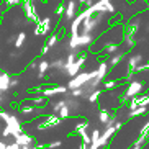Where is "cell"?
<instances>
[{
	"instance_id": "6da1fadb",
	"label": "cell",
	"mask_w": 149,
	"mask_h": 149,
	"mask_svg": "<svg viewBox=\"0 0 149 149\" xmlns=\"http://www.w3.org/2000/svg\"><path fill=\"white\" fill-rule=\"evenodd\" d=\"M97 75V69L93 70H84V72H79V74H75L72 79L69 80V84H67L66 87L67 90H72V88H79V87H84L85 84L88 82V80H92L93 77Z\"/></svg>"
},
{
	"instance_id": "7a4b0ae2",
	"label": "cell",
	"mask_w": 149,
	"mask_h": 149,
	"mask_svg": "<svg viewBox=\"0 0 149 149\" xmlns=\"http://www.w3.org/2000/svg\"><path fill=\"white\" fill-rule=\"evenodd\" d=\"M144 88H146V84L141 82V80H131V82H128V87L125 90V95H123V102H128L131 97H136V95H139V93H143Z\"/></svg>"
},
{
	"instance_id": "3957f363",
	"label": "cell",
	"mask_w": 149,
	"mask_h": 149,
	"mask_svg": "<svg viewBox=\"0 0 149 149\" xmlns=\"http://www.w3.org/2000/svg\"><path fill=\"white\" fill-rule=\"evenodd\" d=\"M87 57H88V53H82V56H77V59H75L64 72H66L69 77H74V75L79 74L80 70H82V67L87 64Z\"/></svg>"
},
{
	"instance_id": "277c9868",
	"label": "cell",
	"mask_w": 149,
	"mask_h": 149,
	"mask_svg": "<svg viewBox=\"0 0 149 149\" xmlns=\"http://www.w3.org/2000/svg\"><path fill=\"white\" fill-rule=\"evenodd\" d=\"M3 121L7 123L5 126L10 128V136H18L20 133L23 131V123H22V120L17 118L15 115H10V113H8V116H7Z\"/></svg>"
},
{
	"instance_id": "5b68a950",
	"label": "cell",
	"mask_w": 149,
	"mask_h": 149,
	"mask_svg": "<svg viewBox=\"0 0 149 149\" xmlns=\"http://www.w3.org/2000/svg\"><path fill=\"white\" fill-rule=\"evenodd\" d=\"M51 30H53V18L51 17H44L43 20L40 18V22L36 23L35 35L36 36H46Z\"/></svg>"
},
{
	"instance_id": "8992f818",
	"label": "cell",
	"mask_w": 149,
	"mask_h": 149,
	"mask_svg": "<svg viewBox=\"0 0 149 149\" xmlns=\"http://www.w3.org/2000/svg\"><path fill=\"white\" fill-rule=\"evenodd\" d=\"M23 8H25V17L33 23L40 22V17H38V10L33 5V2H23Z\"/></svg>"
},
{
	"instance_id": "52a82bcc",
	"label": "cell",
	"mask_w": 149,
	"mask_h": 149,
	"mask_svg": "<svg viewBox=\"0 0 149 149\" xmlns=\"http://www.w3.org/2000/svg\"><path fill=\"white\" fill-rule=\"evenodd\" d=\"M75 13H77V3H75L74 0H69V3H66V8H64L62 17L69 23V22H72V18L75 17Z\"/></svg>"
},
{
	"instance_id": "ba28073f",
	"label": "cell",
	"mask_w": 149,
	"mask_h": 149,
	"mask_svg": "<svg viewBox=\"0 0 149 149\" xmlns=\"http://www.w3.org/2000/svg\"><path fill=\"white\" fill-rule=\"evenodd\" d=\"M67 92L66 85H57V87H46L43 90V97L44 98H51L54 95H62V93Z\"/></svg>"
},
{
	"instance_id": "9c48e42d",
	"label": "cell",
	"mask_w": 149,
	"mask_h": 149,
	"mask_svg": "<svg viewBox=\"0 0 149 149\" xmlns=\"http://www.w3.org/2000/svg\"><path fill=\"white\" fill-rule=\"evenodd\" d=\"M62 120L57 116V115H49V116H44V121L41 123L40 130H46V128H53V126H57V125H61Z\"/></svg>"
},
{
	"instance_id": "30bf717a",
	"label": "cell",
	"mask_w": 149,
	"mask_h": 149,
	"mask_svg": "<svg viewBox=\"0 0 149 149\" xmlns=\"http://www.w3.org/2000/svg\"><path fill=\"white\" fill-rule=\"evenodd\" d=\"M15 143L20 144V146H28V148H30V146L35 143V138H33L31 134H28V133L22 131L18 136H15Z\"/></svg>"
},
{
	"instance_id": "8fae6325",
	"label": "cell",
	"mask_w": 149,
	"mask_h": 149,
	"mask_svg": "<svg viewBox=\"0 0 149 149\" xmlns=\"http://www.w3.org/2000/svg\"><path fill=\"white\" fill-rule=\"evenodd\" d=\"M10 79L12 75L5 70H0V93L2 92H8L10 90Z\"/></svg>"
},
{
	"instance_id": "7c38bea8",
	"label": "cell",
	"mask_w": 149,
	"mask_h": 149,
	"mask_svg": "<svg viewBox=\"0 0 149 149\" xmlns=\"http://www.w3.org/2000/svg\"><path fill=\"white\" fill-rule=\"evenodd\" d=\"M95 41L93 35H87V33H79V48H88L92 46Z\"/></svg>"
},
{
	"instance_id": "4fadbf2b",
	"label": "cell",
	"mask_w": 149,
	"mask_h": 149,
	"mask_svg": "<svg viewBox=\"0 0 149 149\" xmlns=\"http://www.w3.org/2000/svg\"><path fill=\"white\" fill-rule=\"evenodd\" d=\"M125 56H126V53H118V51H116L115 54H111V56H108L110 59H107V64H108V67H110V69H113L115 66H118L120 62L125 59Z\"/></svg>"
},
{
	"instance_id": "5bb4252c",
	"label": "cell",
	"mask_w": 149,
	"mask_h": 149,
	"mask_svg": "<svg viewBox=\"0 0 149 149\" xmlns=\"http://www.w3.org/2000/svg\"><path fill=\"white\" fill-rule=\"evenodd\" d=\"M36 69H38V79L43 80L44 75L48 74V70H49V62L48 61H40L36 64Z\"/></svg>"
},
{
	"instance_id": "9a60e30c",
	"label": "cell",
	"mask_w": 149,
	"mask_h": 149,
	"mask_svg": "<svg viewBox=\"0 0 149 149\" xmlns=\"http://www.w3.org/2000/svg\"><path fill=\"white\" fill-rule=\"evenodd\" d=\"M118 48H120V43H108V44H105V46H103L102 54L108 57V56H111V54L116 53V51H118Z\"/></svg>"
},
{
	"instance_id": "2e32d148",
	"label": "cell",
	"mask_w": 149,
	"mask_h": 149,
	"mask_svg": "<svg viewBox=\"0 0 149 149\" xmlns=\"http://www.w3.org/2000/svg\"><path fill=\"white\" fill-rule=\"evenodd\" d=\"M143 59H144V56H143V54H134V56H131V57H130V61H128L130 69H134L136 66H139Z\"/></svg>"
},
{
	"instance_id": "e0dca14e",
	"label": "cell",
	"mask_w": 149,
	"mask_h": 149,
	"mask_svg": "<svg viewBox=\"0 0 149 149\" xmlns=\"http://www.w3.org/2000/svg\"><path fill=\"white\" fill-rule=\"evenodd\" d=\"M100 97H102V90H100V88H95V90H92V92L87 95V98H88L90 103H95V102L100 100Z\"/></svg>"
},
{
	"instance_id": "ac0fdd59",
	"label": "cell",
	"mask_w": 149,
	"mask_h": 149,
	"mask_svg": "<svg viewBox=\"0 0 149 149\" xmlns=\"http://www.w3.org/2000/svg\"><path fill=\"white\" fill-rule=\"evenodd\" d=\"M57 116H59L62 121H64V120H67V118L70 116V110H69V107H67L66 103H64V105L61 107V110L57 111Z\"/></svg>"
},
{
	"instance_id": "d6986e66",
	"label": "cell",
	"mask_w": 149,
	"mask_h": 149,
	"mask_svg": "<svg viewBox=\"0 0 149 149\" xmlns=\"http://www.w3.org/2000/svg\"><path fill=\"white\" fill-rule=\"evenodd\" d=\"M110 115H111V111H108L107 108H100V113H98V120H100L102 125H107V121H108Z\"/></svg>"
},
{
	"instance_id": "ffe728a7",
	"label": "cell",
	"mask_w": 149,
	"mask_h": 149,
	"mask_svg": "<svg viewBox=\"0 0 149 149\" xmlns=\"http://www.w3.org/2000/svg\"><path fill=\"white\" fill-rule=\"evenodd\" d=\"M102 85H103V88H107V90H115V88L118 87V80H115V79L103 80V82H102Z\"/></svg>"
},
{
	"instance_id": "44dd1931",
	"label": "cell",
	"mask_w": 149,
	"mask_h": 149,
	"mask_svg": "<svg viewBox=\"0 0 149 149\" xmlns=\"http://www.w3.org/2000/svg\"><path fill=\"white\" fill-rule=\"evenodd\" d=\"M25 41H26V33L25 31H20L17 36V40H15V46L17 48H22L23 44H25Z\"/></svg>"
},
{
	"instance_id": "7402d4cb",
	"label": "cell",
	"mask_w": 149,
	"mask_h": 149,
	"mask_svg": "<svg viewBox=\"0 0 149 149\" xmlns=\"http://www.w3.org/2000/svg\"><path fill=\"white\" fill-rule=\"evenodd\" d=\"M75 59H77V53H75V51H72V53H70L69 56H67V59L64 61V69H62V70H66L67 67H69L70 64H72V62L75 61Z\"/></svg>"
},
{
	"instance_id": "603a6c76",
	"label": "cell",
	"mask_w": 149,
	"mask_h": 149,
	"mask_svg": "<svg viewBox=\"0 0 149 149\" xmlns=\"http://www.w3.org/2000/svg\"><path fill=\"white\" fill-rule=\"evenodd\" d=\"M57 43H59V36H57V35H51V36L48 38V41H46V46L51 49L53 46H56Z\"/></svg>"
},
{
	"instance_id": "cb8c5ba5",
	"label": "cell",
	"mask_w": 149,
	"mask_h": 149,
	"mask_svg": "<svg viewBox=\"0 0 149 149\" xmlns=\"http://www.w3.org/2000/svg\"><path fill=\"white\" fill-rule=\"evenodd\" d=\"M31 103L35 107H38V108H41V107H44V103H46V98H44L43 95L41 97H35L33 100H31Z\"/></svg>"
},
{
	"instance_id": "d4e9b609",
	"label": "cell",
	"mask_w": 149,
	"mask_h": 149,
	"mask_svg": "<svg viewBox=\"0 0 149 149\" xmlns=\"http://www.w3.org/2000/svg\"><path fill=\"white\" fill-rule=\"evenodd\" d=\"M123 43L126 44V46H128L130 49H133V48L136 46V44H138V41H136L131 35H128V36H126V40H123Z\"/></svg>"
},
{
	"instance_id": "484cf974",
	"label": "cell",
	"mask_w": 149,
	"mask_h": 149,
	"mask_svg": "<svg viewBox=\"0 0 149 149\" xmlns=\"http://www.w3.org/2000/svg\"><path fill=\"white\" fill-rule=\"evenodd\" d=\"M57 69V70H62L64 69V59H57V61H54V62H51L49 64V69Z\"/></svg>"
},
{
	"instance_id": "4316f807",
	"label": "cell",
	"mask_w": 149,
	"mask_h": 149,
	"mask_svg": "<svg viewBox=\"0 0 149 149\" xmlns=\"http://www.w3.org/2000/svg\"><path fill=\"white\" fill-rule=\"evenodd\" d=\"M100 130H92V134H90V144H95L97 141H98V138H100Z\"/></svg>"
},
{
	"instance_id": "83f0119b",
	"label": "cell",
	"mask_w": 149,
	"mask_h": 149,
	"mask_svg": "<svg viewBox=\"0 0 149 149\" xmlns=\"http://www.w3.org/2000/svg\"><path fill=\"white\" fill-rule=\"evenodd\" d=\"M87 128H88V121L79 123V125H77V126L74 128V133H77V134H79L80 131H87Z\"/></svg>"
},
{
	"instance_id": "f1b7e54d",
	"label": "cell",
	"mask_w": 149,
	"mask_h": 149,
	"mask_svg": "<svg viewBox=\"0 0 149 149\" xmlns=\"http://www.w3.org/2000/svg\"><path fill=\"white\" fill-rule=\"evenodd\" d=\"M70 95L74 97V98H77V97H85V93H84L82 87H79V88H72L70 90Z\"/></svg>"
},
{
	"instance_id": "f546056e",
	"label": "cell",
	"mask_w": 149,
	"mask_h": 149,
	"mask_svg": "<svg viewBox=\"0 0 149 149\" xmlns=\"http://www.w3.org/2000/svg\"><path fill=\"white\" fill-rule=\"evenodd\" d=\"M149 141V134H139V138L136 139V144H139V146H144L146 143Z\"/></svg>"
},
{
	"instance_id": "4dcf8cb0",
	"label": "cell",
	"mask_w": 149,
	"mask_h": 149,
	"mask_svg": "<svg viewBox=\"0 0 149 149\" xmlns=\"http://www.w3.org/2000/svg\"><path fill=\"white\" fill-rule=\"evenodd\" d=\"M64 103H66V100H59V102H56V103H53V107H51V108H53V113L57 115V111L61 110V107L64 105Z\"/></svg>"
},
{
	"instance_id": "1f68e13d",
	"label": "cell",
	"mask_w": 149,
	"mask_h": 149,
	"mask_svg": "<svg viewBox=\"0 0 149 149\" xmlns=\"http://www.w3.org/2000/svg\"><path fill=\"white\" fill-rule=\"evenodd\" d=\"M138 31H139V23H138V22L133 23V25H130V35H131V36H134Z\"/></svg>"
},
{
	"instance_id": "d6a6232c",
	"label": "cell",
	"mask_w": 149,
	"mask_h": 149,
	"mask_svg": "<svg viewBox=\"0 0 149 149\" xmlns=\"http://www.w3.org/2000/svg\"><path fill=\"white\" fill-rule=\"evenodd\" d=\"M79 136L82 138V143H85V144H90V136L87 134V131H80Z\"/></svg>"
},
{
	"instance_id": "836d02e7",
	"label": "cell",
	"mask_w": 149,
	"mask_h": 149,
	"mask_svg": "<svg viewBox=\"0 0 149 149\" xmlns=\"http://www.w3.org/2000/svg\"><path fill=\"white\" fill-rule=\"evenodd\" d=\"M61 141L57 139V141H53V143H49L48 146H46V149H57V148H61Z\"/></svg>"
},
{
	"instance_id": "e575fe53",
	"label": "cell",
	"mask_w": 149,
	"mask_h": 149,
	"mask_svg": "<svg viewBox=\"0 0 149 149\" xmlns=\"http://www.w3.org/2000/svg\"><path fill=\"white\" fill-rule=\"evenodd\" d=\"M64 8H66V3H59V5H57V8H56V15H57V17H62Z\"/></svg>"
},
{
	"instance_id": "d590c367",
	"label": "cell",
	"mask_w": 149,
	"mask_h": 149,
	"mask_svg": "<svg viewBox=\"0 0 149 149\" xmlns=\"http://www.w3.org/2000/svg\"><path fill=\"white\" fill-rule=\"evenodd\" d=\"M3 2L8 5V7H13V5H18L20 2H22V0H3Z\"/></svg>"
},
{
	"instance_id": "8d00e7d4",
	"label": "cell",
	"mask_w": 149,
	"mask_h": 149,
	"mask_svg": "<svg viewBox=\"0 0 149 149\" xmlns=\"http://www.w3.org/2000/svg\"><path fill=\"white\" fill-rule=\"evenodd\" d=\"M7 149H22V146L17 143H10V144H7Z\"/></svg>"
},
{
	"instance_id": "74e56055",
	"label": "cell",
	"mask_w": 149,
	"mask_h": 149,
	"mask_svg": "<svg viewBox=\"0 0 149 149\" xmlns=\"http://www.w3.org/2000/svg\"><path fill=\"white\" fill-rule=\"evenodd\" d=\"M2 136H3V138H8L10 136V128L8 126H5L3 130H2Z\"/></svg>"
},
{
	"instance_id": "f35d334b",
	"label": "cell",
	"mask_w": 149,
	"mask_h": 149,
	"mask_svg": "<svg viewBox=\"0 0 149 149\" xmlns=\"http://www.w3.org/2000/svg\"><path fill=\"white\" fill-rule=\"evenodd\" d=\"M30 149H46V146H43V144H36V143H33V144L30 146Z\"/></svg>"
},
{
	"instance_id": "ab89813d",
	"label": "cell",
	"mask_w": 149,
	"mask_h": 149,
	"mask_svg": "<svg viewBox=\"0 0 149 149\" xmlns=\"http://www.w3.org/2000/svg\"><path fill=\"white\" fill-rule=\"evenodd\" d=\"M79 3H82V5H87V7H88V5H92L93 2H92V0H79Z\"/></svg>"
},
{
	"instance_id": "60d3db41",
	"label": "cell",
	"mask_w": 149,
	"mask_h": 149,
	"mask_svg": "<svg viewBox=\"0 0 149 149\" xmlns=\"http://www.w3.org/2000/svg\"><path fill=\"white\" fill-rule=\"evenodd\" d=\"M48 51H49V48L44 44V48H41V56H43V54H48Z\"/></svg>"
},
{
	"instance_id": "b9f144b4",
	"label": "cell",
	"mask_w": 149,
	"mask_h": 149,
	"mask_svg": "<svg viewBox=\"0 0 149 149\" xmlns=\"http://www.w3.org/2000/svg\"><path fill=\"white\" fill-rule=\"evenodd\" d=\"M0 149H7V143H3V141H0Z\"/></svg>"
},
{
	"instance_id": "7bdbcfd3",
	"label": "cell",
	"mask_w": 149,
	"mask_h": 149,
	"mask_svg": "<svg viewBox=\"0 0 149 149\" xmlns=\"http://www.w3.org/2000/svg\"><path fill=\"white\" fill-rule=\"evenodd\" d=\"M141 148H143V146H139V144H136V143H134V144H133L130 149H141Z\"/></svg>"
},
{
	"instance_id": "ee69618b",
	"label": "cell",
	"mask_w": 149,
	"mask_h": 149,
	"mask_svg": "<svg viewBox=\"0 0 149 149\" xmlns=\"http://www.w3.org/2000/svg\"><path fill=\"white\" fill-rule=\"evenodd\" d=\"M36 64H38V62H36V61H33V62L30 64V69H36Z\"/></svg>"
},
{
	"instance_id": "f6af8a7d",
	"label": "cell",
	"mask_w": 149,
	"mask_h": 149,
	"mask_svg": "<svg viewBox=\"0 0 149 149\" xmlns=\"http://www.w3.org/2000/svg\"><path fill=\"white\" fill-rule=\"evenodd\" d=\"M88 148V144H85V143H82V144L79 146V149H87Z\"/></svg>"
},
{
	"instance_id": "bcb514c9",
	"label": "cell",
	"mask_w": 149,
	"mask_h": 149,
	"mask_svg": "<svg viewBox=\"0 0 149 149\" xmlns=\"http://www.w3.org/2000/svg\"><path fill=\"white\" fill-rule=\"evenodd\" d=\"M22 149H30V148H28V146H22Z\"/></svg>"
},
{
	"instance_id": "7dc6e473",
	"label": "cell",
	"mask_w": 149,
	"mask_h": 149,
	"mask_svg": "<svg viewBox=\"0 0 149 149\" xmlns=\"http://www.w3.org/2000/svg\"><path fill=\"white\" fill-rule=\"evenodd\" d=\"M22 2H35V0H22Z\"/></svg>"
},
{
	"instance_id": "c3c4849f",
	"label": "cell",
	"mask_w": 149,
	"mask_h": 149,
	"mask_svg": "<svg viewBox=\"0 0 149 149\" xmlns=\"http://www.w3.org/2000/svg\"><path fill=\"white\" fill-rule=\"evenodd\" d=\"M87 149H93V148H92V146H88V148H87Z\"/></svg>"
},
{
	"instance_id": "681fc988",
	"label": "cell",
	"mask_w": 149,
	"mask_h": 149,
	"mask_svg": "<svg viewBox=\"0 0 149 149\" xmlns=\"http://www.w3.org/2000/svg\"><path fill=\"white\" fill-rule=\"evenodd\" d=\"M0 103H2V95H0Z\"/></svg>"
},
{
	"instance_id": "f907efd6",
	"label": "cell",
	"mask_w": 149,
	"mask_h": 149,
	"mask_svg": "<svg viewBox=\"0 0 149 149\" xmlns=\"http://www.w3.org/2000/svg\"><path fill=\"white\" fill-rule=\"evenodd\" d=\"M107 2H111V0H107Z\"/></svg>"
},
{
	"instance_id": "816d5d0a",
	"label": "cell",
	"mask_w": 149,
	"mask_h": 149,
	"mask_svg": "<svg viewBox=\"0 0 149 149\" xmlns=\"http://www.w3.org/2000/svg\"><path fill=\"white\" fill-rule=\"evenodd\" d=\"M148 7H149V3H148Z\"/></svg>"
}]
</instances>
